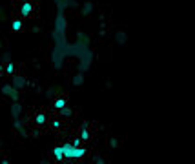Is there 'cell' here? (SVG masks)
<instances>
[{
    "mask_svg": "<svg viewBox=\"0 0 195 164\" xmlns=\"http://www.w3.org/2000/svg\"><path fill=\"white\" fill-rule=\"evenodd\" d=\"M62 151H64V159H80L86 155V150L84 148H79V146H75L73 142L71 144H64L62 146Z\"/></svg>",
    "mask_w": 195,
    "mask_h": 164,
    "instance_id": "1",
    "label": "cell"
},
{
    "mask_svg": "<svg viewBox=\"0 0 195 164\" xmlns=\"http://www.w3.org/2000/svg\"><path fill=\"white\" fill-rule=\"evenodd\" d=\"M53 157H55L57 160H64V151H62V146L53 148Z\"/></svg>",
    "mask_w": 195,
    "mask_h": 164,
    "instance_id": "2",
    "label": "cell"
},
{
    "mask_svg": "<svg viewBox=\"0 0 195 164\" xmlns=\"http://www.w3.org/2000/svg\"><path fill=\"white\" fill-rule=\"evenodd\" d=\"M31 11H33V4H31V2H24V6H22V17L31 15Z\"/></svg>",
    "mask_w": 195,
    "mask_h": 164,
    "instance_id": "3",
    "label": "cell"
},
{
    "mask_svg": "<svg viewBox=\"0 0 195 164\" xmlns=\"http://www.w3.org/2000/svg\"><path fill=\"white\" fill-rule=\"evenodd\" d=\"M55 109H60V111L68 113V109H66V100H64V98H58V100H55Z\"/></svg>",
    "mask_w": 195,
    "mask_h": 164,
    "instance_id": "4",
    "label": "cell"
},
{
    "mask_svg": "<svg viewBox=\"0 0 195 164\" xmlns=\"http://www.w3.org/2000/svg\"><path fill=\"white\" fill-rule=\"evenodd\" d=\"M2 91H4L7 97H11V98H17V97H18V93L13 90V87H9V86H4V87H2Z\"/></svg>",
    "mask_w": 195,
    "mask_h": 164,
    "instance_id": "5",
    "label": "cell"
},
{
    "mask_svg": "<svg viewBox=\"0 0 195 164\" xmlns=\"http://www.w3.org/2000/svg\"><path fill=\"white\" fill-rule=\"evenodd\" d=\"M11 27H13V31H22V22L20 20H13V24H11Z\"/></svg>",
    "mask_w": 195,
    "mask_h": 164,
    "instance_id": "6",
    "label": "cell"
},
{
    "mask_svg": "<svg viewBox=\"0 0 195 164\" xmlns=\"http://www.w3.org/2000/svg\"><path fill=\"white\" fill-rule=\"evenodd\" d=\"M80 139H82V140H88V139H90V131H88V129H82V131H80Z\"/></svg>",
    "mask_w": 195,
    "mask_h": 164,
    "instance_id": "7",
    "label": "cell"
},
{
    "mask_svg": "<svg viewBox=\"0 0 195 164\" xmlns=\"http://www.w3.org/2000/svg\"><path fill=\"white\" fill-rule=\"evenodd\" d=\"M37 122L38 124H44L46 122V115H37Z\"/></svg>",
    "mask_w": 195,
    "mask_h": 164,
    "instance_id": "8",
    "label": "cell"
},
{
    "mask_svg": "<svg viewBox=\"0 0 195 164\" xmlns=\"http://www.w3.org/2000/svg\"><path fill=\"white\" fill-rule=\"evenodd\" d=\"M15 82H17V84H15L17 87H22V86H24V79H17Z\"/></svg>",
    "mask_w": 195,
    "mask_h": 164,
    "instance_id": "9",
    "label": "cell"
},
{
    "mask_svg": "<svg viewBox=\"0 0 195 164\" xmlns=\"http://www.w3.org/2000/svg\"><path fill=\"white\" fill-rule=\"evenodd\" d=\"M90 9H91V4H86V6H84V13L88 15V13H90Z\"/></svg>",
    "mask_w": 195,
    "mask_h": 164,
    "instance_id": "10",
    "label": "cell"
},
{
    "mask_svg": "<svg viewBox=\"0 0 195 164\" xmlns=\"http://www.w3.org/2000/svg\"><path fill=\"white\" fill-rule=\"evenodd\" d=\"M18 111H20V108H18V106H15V108H13V115H15V117H18Z\"/></svg>",
    "mask_w": 195,
    "mask_h": 164,
    "instance_id": "11",
    "label": "cell"
},
{
    "mask_svg": "<svg viewBox=\"0 0 195 164\" xmlns=\"http://www.w3.org/2000/svg\"><path fill=\"white\" fill-rule=\"evenodd\" d=\"M7 71H9V73H13V71H15V66H13V64H9V66H7Z\"/></svg>",
    "mask_w": 195,
    "mask_h": 164,
    "instance_id": "12",
    "label": "cell"
},
{
    "mask_svg": "<svg viewBox=\"0 0 195 164\" xmlns=\"http://www.w3.org/2000/svg\"><path fill=\"white\" fill-rule=\"evenodd\" d=\"M80 82H82V77H80V75L75 77V84H80Z\"/></svg>",
    "mask_w": 195,
    "mask_h": 164,
    "instance_id": "13",
    "label": "cell"
}]
</instances>
